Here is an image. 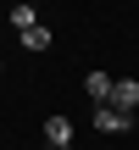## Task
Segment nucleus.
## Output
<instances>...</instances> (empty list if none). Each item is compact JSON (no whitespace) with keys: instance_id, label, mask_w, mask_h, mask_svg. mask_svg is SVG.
I'll list each match as a JSON object with an SVG mask.
<instances>
[{"instance_id":"1","label":"nucleus","mask_w":139,"mask_h":150,"mask_svg":"<svg viewBox=\"0 0 139 150\" xmlns=\"http://www.w3.org/2000/svg\"><path fill=\"white\" fill-rule=\"evenodd\" d=\"M95 128H100V134H128V128H134V117H128V111H117V106H95Z\"/></svg>"},{"instance_id":"2","label":"nucleus","mask_w":139,"mask_h":150,"mask_svg":"<svg viewBox=\"0 0 139 150\" xmlns=\"http://www.w3.org/2000/svg\"><path fill=\"white\" fill-rule=\"evenodd\" d=\"M111 106L134 117V106H139V78H117V89H111Z\"/></svg>"},{"instance_id":"3","label":"nucleus","mask_w":139,"mask_h":150,"mask_svg":"<svg viewBox=\"0 0 139 150\" xmlns=\"http://www.w3.org/2000/svg\"><path fill=\"white\" fill-rule=\"evenodd\" d=\"M84 89H89V100H95V106H111V89H117V78H106V72H89V78H84Z\"/></svg>"},{"instance_id":"4","label":"nucleus","mask_w":139,"mask_h":150,"mask_svg":"<svg viewBox=\"0 0 139 150\" xmlns=\"http://www.w3.org/2000/svg\"><path fill=\"white\" fill-rule=\"evenodd\" d=\"M45 139H50L56 150H67L72 145V122H67V117H45Z\"/></svg>"},{"instance_id":"5","label":"nucleus","mask_w":139,"mask_h":150,"mask_svg":"<svg viewBox=\"0 0 139 150\" xmlns=\"http://www.w3.org/2000/svg\"><path fill=\"white\" fill-rule=\"evenodd\" d=\"M11 28H17V33L39 28V11H33V6H11Z\"/></svg>"},{"instance_id":"6","label":"nucleus","mask_w":139,"mask_h":150,"mask_svg":"<svg viewBox=\"0 0 139 150\" xmlns=\"http://www.w3.org/2000/svg\"><path fill=\"white\" fill-rule=\"evenodd\" d=\"M22 50H50V28H45V22L28 28V33H22Z\"/></svg>"}]
</instances>
